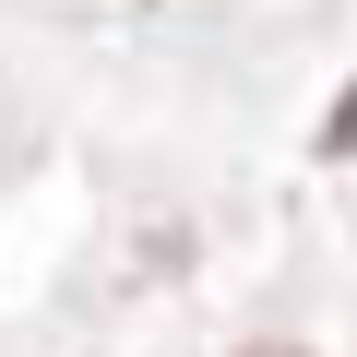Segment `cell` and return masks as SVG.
Masks as SVG:
<instances>
[{
  "mask_svg": "<svg viewBox=\"0 0 357 357\" xmlns=\"http://www.w3.org/2000/svg\"><path fill=\"white\" fill-rule=\"evenodd\" d=\"M238 357H310V345H238Z\"/></svg>",
  "mask_w": 357,
  "mask_h": 357,
  "instance_id": "6da1fadb",
  "label": "cell"
}]
</instances>
